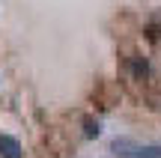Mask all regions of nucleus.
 Wrapping results in <instances>:
<instances>
[{
  "label": "nucleus",
  "mask_w": 161,
  "mask_h": 158,
  "mask_svg": "<svg viewBox=\"0 0 161 158\" xmlns=\"http://www.w3.org/2000/svg\"><path fill=\"white\" fill-rule=\"evenodd\" d=\"M0 158H24L21 140L12 134H0Z\"/></svg>",
  "instance_id": "1"
},
{
  "label": "nucleus",
  "mask_w": 161,
  "mask_h": 158,
  "mask_svg": "<svg viewBox=\"0 0 161 158\" xmlns=\"http://www.w3.org/2000/svg\"><path fill=\"white\" fill-rule=\"evenodd\" d=\"M134 158H161V146H158V143H149V146H137Z\"/></svg>",
  "instance_id": "5"
},
{
  "label": "nucleus",
  "mask_w": 161,
  "mask_h": 158,
  "mask_svg": "<svg viewBox=\"0 0 161 158\" xmlns=\"http://www.w3.org/2000/svg\"><path fill=\"white\" fill-rule=\"evenodd\" d=\"M98 134H102V125H98V119L86 117V119H84V137H86V140H92V137H98Z\"/></svg>",
  "instance_id": "4"
},
{
  "label": "nucleus",
  "mask_w": 161,
  "mask_h": 158,
  "mask_svg": "<svg viewBox=\"0 0 161 158\" xmlns=\"http://www.w3.org/2000/svg\"><path fill=\"white\" fill-rule=\"evenodd\" d=\"M110 152H114L116 158H134V152H137V143L128 140V137H116V140L110 143Z\"/></svg>",
  "instance_id": "2"
},
{
  "label": "nucleus",
  "mask_w": 161,
  "mask_h": 158,
  "mask_svg": "<svg viewBox=\"0 0 161 158\" xmlns=\"http://www.w3.org/2000/svg\"><path fill=\"white\" fill-rule=\"evenodd\" d=\"M128 69H131L134 81H146V78H149V60L140 57V54H134V57L128 60Z\"/></svg>",
  "instance_id": "3"
}]
</instances>
